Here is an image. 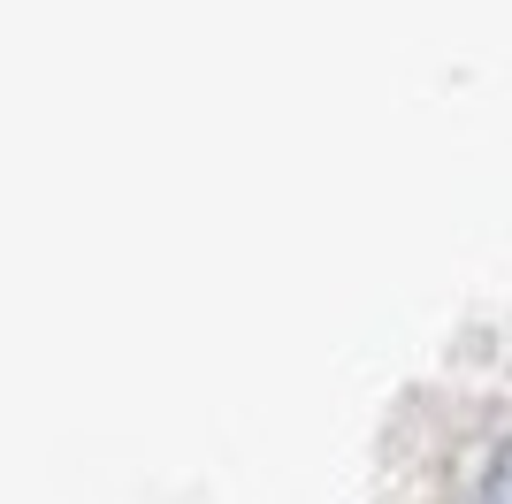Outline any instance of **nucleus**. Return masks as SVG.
<instances>
[{
    "label": "nucleus",
    "mask_w": 512,
    "mask_h": 504,
    "mask_svg": "<svg viewBox=\"0 0 512 504\" xmlns=\"http://www.w3.org/2000/svg\"><path fill=\"white\" fill-rule=\"evenodd\" d=\"M482 504H512V443L490 459V482H482Z\"/></svg>",
    "instance_id": "obj_1"
}]
</instances>
